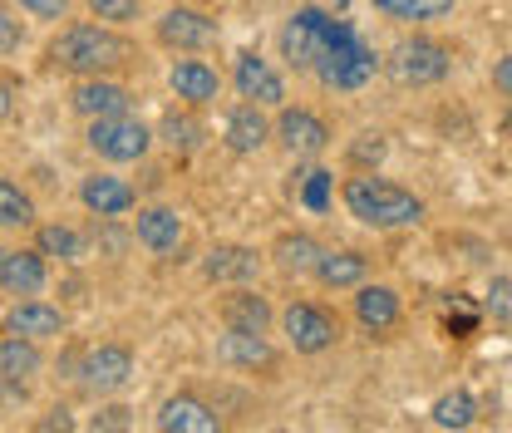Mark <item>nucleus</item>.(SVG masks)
<instances>
[{
	"mask_svg": "<svg viewBox=\"0 0 512 433\" xmlns=\"http://www.w3.org/2000/svg\"><path fill=\"white\" fill-rule=\"evenodd\" d=\"M276 45H281V60L296 74H311L330 94H355L384 69L375 45H365L350 20H340L320 5H296L286 15Z\"/></svg>",
	"mask_w": 512,
	"mask_h": 433,
	"instance_id": "nucleus-1",
	"label": "nucleus"
},
{
	"mask_svg": "<svg viewBox=\"0 0 512 433\" xmlns=\"http://www.w3.org/2000/svg\"><path fill=\"white\" fill-rule=\"evenodd\" d=\"M138 60V45L128 40L119 25H104V20H79V25H64L60 35L50 40V64L69 69V74H114L124 64Z\"/></svg>",
	"mask_w": 512,
	"mask_h": 433,
	"instance_id": "nucleus-2",
	"label": "nucleus"
},
{
	"mask_svg": "<svg viewBox=\"0 0 512 433\" xmlns=\"http://www.w3.org/2000/svg\"><path fill=\"white\" fill-rule=\"evenodd\" d=\"M340 202H345V212H350L360 227H375V232H404V227H419V222H424V212H429V207H424V197H414L409 187L380 178L375 168H365V173L345 178Z\"/></svg>",
	"mask_w": 512,
	"mask_h": 433,
	"instance_id": "nucleus-3",
	"label": "nucleus"
},
{
	"mask_svg": "<svg viewBox=\"0 0 512 433\" xmlns=\"http://www.w3.org/2000/svg\"><path fill=\"white\" fill-rule=\"evenodd\" d=\"M453 55H448L444 40L434 35H409L399 40L389 55H384V74L399 84V89H429V84H444Z\"/></svg>",
	"mask_w": 512,
	"mask_h": 433,
	"instance_id": "nucleus-4",
	"label": "nucleus"
},
{
	"mask_svg": "<svg viewBox=\"0 0 512 433\" xmlns=\"http://www.w3.org/2000/svg\"><path fill=\"white\" fill-rule=\"evenodd\" d=\"M84 143H89V153H99L104 163H143L148 158V148H153V128L143 124V119H133V109L128 114H109V119H89V133H84Z\"/></svg>",
	"mask_w": 512,
	"mask_h": 433,
	"instance_id": "nucleus-5",
	"label": "nucleus"
},
{
	"mask_svg": "<svg viewBox=\"0 0 512 433\" xmlns=\"http://www.w3.org/2000/svg\"><path fill=\"white\" fill-rule=\"evenodd\" d=\"M276 320H281V335L296 355H325L340 340V315L320 301H291Z\"/></svg>",
	"mask_w": 512,
	"mask_h": 433,
	"instance_id": "nucleus-6",
	"label": "nucleus"
},
{
	"mask_svg": "<svg viewBox=\"0 0 512 433\" xmlns=\"http://www.w3.org/2000/svg\"><path fill=\"white\" fill-rule=\"evenodd\" d=\"M153 35H158V45L173 50V55H202V50H212V45L222 40V25H217L207 10H197V5H168V10L158 15Z\"/></svg>",
	"mask_w": 512,
	"mask_h": 433,
	"instance_id": "nucleus-7",
	"label": "nucleus"
},
{
	"mask_svg": "<svg viewBox=\"0 0 512 433\" xmlns=\"http://www.w3.org/2000/svg\"><path fill=\"white\" fill-rule=\"evenodd\" d=\"M133 370H138L133 350L119 345V340H104V345H94V350H84V355H79L74 379H79L89 394H119V389H128Z\"/></svg>",
	"mask_w": 512,
	"mask_h": 433,
	"instance_id": "nucleus-8",
	"label": "nucleus"
},
{
	"mask_svg": "<svg viewBox=\"0 0 512 433\" xmlns=\"http://www.w3.org/2000/svg\"><path fill=\"white\" fill-rule=\"evenodd\" d=\"M133 242L148 251V256H158V261H173V256L183 251V242H188V222H183L178 207H163V202L138 207V217H133Z\"/></svg>",
	"mask_w": 512,
	"mask_h": 433,
	"instance_id": "nucleus-9",
	"label": "nucleus"
},
{
	"mask_svg": "<svg viewBox=\"0 0 512 433\" xmlns=\"http://www.w3.org/2000/svg\"><path fill=\"white\" fill-rule=\"evenodd\" d=\"M276 143L291 153V158H316V153H325L330 148V124L320 119L316 109H306V104H281L276 109Z\"/></svg>",
	"mask_w": 512,
	"mask_h": 433,
	"instance_id": "nucleus-10",
	"label": "nucleus"
},
{
	"mask_svg": "<svg viewBox=\"0 0 512 433\" xmlns=\"http://www.w3.org/2000/svg\"><path fill=\"white\" fill-rule=\"evenodd\" d=\"M232 89H237V99L261 104V109H281L286 104V74L266 55H256V50L237 55V64H232Z\"/></svg>",
	"mask_w": 512,
	"mask_h": 433,
	"instance_id": "nucleus-11",
	"label": "nucleus"
},
{
	"mask_svg": "<svg viewBox=\"0 0 512 433\" xmlns=\"http://www.w3.org/2000/svg\"><path fill=\"white\" fill-rule=\"evenodd\" d=\"M69 109L79 119H109V114H128L133 109V94H128L119 79H109V74H84L69 89Z\"/></svg>",
	"mask_w": 512,
	"mask_h": 433,
	"instance_id": "nucleus-12",
	"label": "nucleus"
},
{
	"mask_svg": "<svg viewBox=\"0 0 512 433\" xmlns=\"http://www.w3.org/2000/svg\"><path fill=\"white\" fill-rule=\"evenodd\" d=\"M153 429L163 433H222V419H217V409L202 399V394H168L163 404H158V414H153Z\"/></svg>",
	"mask_w": 512,
	"mask_h": 433,
	"instance_id": "nucleus-13",
	"label": "nucleus"
},
{
	"mask_svg": "<svg viewBox=\"0 0 512 433\" xmlns=\"http://www.w3.org/2000/svg\"><path fill=\"white\" fill-rule=\"evenodd\" d=\"M271 138H276V124L266 119L261 104H247V99H242V104L222 119V148L237 153V158H256Z\"/></svg>",
	"mask_w": 512,
	"mask_h": 433,
	"instance_id": "nucleus-14",
	"label": "nucleus"
},
{
	"mask_svg": "<svg viewBox=\"0 0 512 433\" xmlns=\"http://www.w3.org/2000/svg\"><path fill=\"white\" fill-rule=\"evenodd\" d=\"M79 202H84V212H94L104 222H119V217H128L138 207V187L119 178V173H89L79 183Z\"/></svg>",
	"mask_w": 512,
	"mask_h": 433,
	"instance_id": "nucleus-15",
	"label": "nucleus"
},
{
	"mask_svg": "<svg viewBox=\"0 0 512 433\" xmlns=\"http://www.w3.org/2000/svg\"><path fill=\"white\" fill-rule=\"evenodd\" d=\"M50 286V256L20 247H0V291L5 296H45Z\"/></svg>",
	"mask_w": 512,
	"mask_h": 433,
	"instance_id": "nucleus-16",
	"label": "nucleus"
},
{
	"mask_svg": "<svg viewBox=\"0 0 512 433\" xmlns=\"http://www.w3.org/2000/svg\"><path fill=\"white\" fill-rule=\"evenodd\" d=\"M256 271H261V251L247 242H217L202 256V276L212 286H252Z\"/></svg>",
	"mask_w": 512,
	"mask_h": 433,
	"instance_id": "nucleus-17",
	"label": "nucleus"
},
{
	"mask_svg": "<svg viewBox=\"0 0 512 433\" xmlns=\"http://www.w3.org/2000/svg\"><path fill=\"white\" fill-rule=\"evenodd\" d=\"M168 89L178 94V104L207 109V104H217V94H222V74L207 60H197V55H183V60L168 64Z\"/></svg>",
	"mask_w": 512,
	"mask_h": 433,
	"instance_id": "nucleus-18",
	"label": "nucleus"
},
{
	"mask_svg": "<svg viewBox=\"0 0 512 433\" xmlns=\"http://www.w3.org/2000/svg\"><path fill=\"white\" fill-rule=\"evenodd\" d=\"M64 325H69V315L60 306H50V301H40V296H20L5 310V330L25 335V340H60Z\"/></svg>",
	"mask_w": 512,
	"mask_h": 433,
	"instance_id": "nucleus-19",
	"label": "nucleus"
},
{
	"mask_svg": "<svg viewBox=\"0 0 512 433\" xmlns=\"http://www.w3.org/2000/svg\"><path fill=\"white\" fill-rule=\"evenodd\" d=\"M355 320H360L370 335H389V330L404 320L399 291L384 286V281H360V286H355Z\"/></svg>",
	"mask_w": 512,
	"mask_h": 433,
	"instance_id": "nucleus-20",
	"label": "nucleus"
},
{
	"mask_svg": "<svg viewBox=\"0 0 512 433\" xmlns=\"http://www.w3.org/2000/svg\"><path fill=\"white\" fill-rule=\"evenodd\" d=\"M217 360L232 365V370H271L276 365V350L261 330H237L227 325V335L217 340Z\"/></svg>",
	"mask_w": 512,
	"mask_h": 433,
	"instance_id": "nucleus-21",
	"label": "nucleus"
},
{
	"mask_svg": "<svg viewBox=\"0 0 512 433\" xmlns=\"http://www.w3.org/2000/svg\"><path fill=\"white\" fill-rule=\"evenodd\" d=\"M365 276H370V261L360 251H320L311 266V281L320 291H355Z\"/></svg>",
	"mask_w": 512,
	"mask_h": 433,
	"instance_id": "nucleus-22",
	"label": "nucleus"
},
{
	"mask_svg": "<svg viewBox=\"0 0 512 433\" xmlns=\"http://www.w3.org/2000/svg\"><path fill=\"white\" fill-rule=\"evenodd\" d=\"M45 370V355H40V340H25V335H0V384H30L35 374Z\"/></svg>",
	"mask_w": 512,
	"mask_h": 433,
	"instance_id": "nucleus-23",
	"label": "nucleus"
},
{
	"mask_svg": "<svg viewBox=\"0 0 512 433\" xmlns=\"http://www.w3.org/2000/svg\"><path fill=\"white\" fill-rule=\"evenodd\" d=\"M271 320H276V310H271V301L261 296V291H252V286H237L227 301H222V325H237V330H271Z\"/></svg>",
	"mask_w": 512,
	"mask_h": 433,
	"instance_id": "nucleus-24",
	"label": "nucleus"
},
{
	"mask_svg": "<svg viewBox=\"0 0 512 433\" xmlns=\"http://www.w3.org/2000/svg\"><path fill=\"white\" fill-rule=\"evenodd\" d=\"M153 138H163L173 153H197L202 143H207V128H202V119H197V109H168L163 114V124H158V133Z\"/></svg>",
	"mask_w": 512,
	"mask_h": 433,
	"instance_id": "nucleus-25",
	"label": "nucleus"
},
{
	"mask_svg": "<svg viewBox=\"0 0 512 433\" xmlns=\"http://www.w3.org/2000/svg\"><path fill=\"white\" fill-rule=\"evenodd\" d=\"M473 419H478V394L463 389V384L429 404V424L434 429H473Z\"/></svg>",
	"mask_w": 512,
	"mask_h": 433,
	"instance_id": "nucleus-26",
	"label": "nucleus"
},
{
	"mask_svg": "<svg viewBox=\"0 0 512 433\" xmlns=\"http://www.w3.org/2000/svg\"><path fill=\"white\" fill-rule=\"evenodd\" d=\"M320 242L311 232H286V237H276V247H271V261L286 271V276H311V266H316L320 256Z\"/></svg>",
	"mask_w": 512,
	"mask_h": 433,
	"instance_id": "nucleus-27",
	"label": "nucleus"
},
{
	"mask_svg": "<svg viewBox=\"0 0 512 433\" xmlns=\"http://www.w3.org/2000/svg\"><path fill=\"white\" fill-rule=\"evenodd\" d=\"M35 251L40 256H50V261H64V266H74V261H84V232L79 227H64V222H45L40 232H35Z\"/></svg>",
	"mask_w": 512,
	"mask_h": 433,
	"instance_id": "nucleus-28",
	"label": "nucleus"
},
{
	"mask_svg": "<svg viewBox=\"0 0 512 433\" xmlns=\"http://www.w3.org/2000/svg\"><path fill=\"white\" fill-rule=\"evenodd\" d=\"M35 197L25 192L20 183H10V178H0V232H25V227H35Z\"/></svg>",
	"mask_w": 512,
	"mask_h": 433,
	"instance_id": "nucleus-29",
	"label": "nucleus"
},
{
	"mask_svg": "<svg viewBox=\"0 0 512 433\" xmlns=\"http://www.w3.org/2000/svg\"><path fill=\"white\" fill-rule=\"evenodd\" d=\"M370 5L399 25H429V20H444L458 0H370Z\"/></svg>",
	"mask_w": 512,
	"mask_h": 433,
	"instance_id": "nucleus-30",
	"label": "nucleus"
},
{
	"mask_svg": "<svg viewBox=\"0 0 512 433\" xmlns=\"http://www.w3.org/2000/svg\"><path fill=\"white\" fill-rule=\"evenodd\" d=\"M84 10L94 15V20H104V25H133L138 15H143V0H84Z\"/></svg>",
	"mask_w": 512,
	"mask_h": 433,
	"instance_id": "nucleus-31",
	"label": "nucleus"
},
{
	"mask_svg": "<svg viewBox=\"0 0 512 433\" xmlns=\"http://www.w3.org/2000/svg\"><path fill=\"white\" fill-rule=\"evenodd\" d=\"M330 192H335V173H330V168H316V173H306V183H301V202H306L311 212H325V207H330Z\"/></svg>",
	"mask_w": 512,
	"mask_h": 433,
	"instance_id": "nucleus-32",
	"label": "nucleus"
},
{
	"mask_svg": "<svg viewBox=\"0 0 512 433\" xmlns=\"http://www.w3.org/2000/svg\"><path fill=\"white\" fill-rule=\"evenodd\" d=\"M488 315L493 320H512V276H493V286H488Z\"/></svg>",
	"mask_w": 512,
	"mask_h": 433,
	"instance_id": "nucleus-33",
	"label": "nucleus"
},
{
	"mask_svg": "<svg viewBox=\"0 0 512 433\" xmlns=\"http://www.w3.org/2000/svg\"><path fill=\"white\" fill-rule=\"evenodd\" d=\"M350 158H355V163H365V168H370V163H380L384 158V133H360V138L350 143Z\"/></svg>",
	"mask_w": 512,
	"mask_h": 433,
	"instance_id": "nucleus-34",
	"label": "nucleus"
},
{
	"mask_svg": "<svg viewBox=\"0 0 512 433\" xmlns=\"http://www.w3.org/2000/svg\"><path fill=\"white\" fill-rule=\"evenodd\" d=\"M15 5H20L25 15H35V20H64L74 0H15Z\"/></svg>",
	"mask_w": 512,
	"mask_h": 433,
	"instance_id": "nucleus-35",
	"label": "nucleus"
},
{
	"mask_svg": "<svg viewBox=\"0 0 512 433\" xmlns=\"http://www.w3.org/2000/svg\"><path fill=\"white\" fill-rule=\"evenodd\" d=\"M20 40H25V25L0 5V55H15V50H20Z\"/></svg>",
	"mask_w": 512,
	"mask_h": 433,
	"instance_id": "nucleus-36",
	"label": "nucleus"
},
{
	"mask_svg": "<svg viewBox=\"0 0 512 433\" xmlns=\"http://www.w3.org/2000/svg\"><path fill=\"white\" fill-rule=\"evenodd\" d=\"M493 89H498V94L512 104V55H503V60L493 64Z\"/></svg>",
	"mask_w": 512,
	"mask_h": 433,
	"instance_id": "nucleus-37",
	"label": "nucleus"
},
{
	"mask_svg": "<svg viewBox=\"0 0 512 433\" xmlns=\"http://www.w3.org/2000/svg\"><path fill=\"white\" fill-rule=\"evenodd\" d=\"M94 429H128V409H124V404H114V409H104V414L94 419Z\"/></svg>",
	"mask_w": 512,
	"mask_h": 433,
	"instance_id": "nucleus-38",
	"label": "nucleus"
},
{
	"mask_svg": "<svg viewBox=\"0 0 512 433\" xmlns=\"http://www.w3.org/2000/svg\"><path fill=\"white\" fill-rule=\"evenodd\" d=\"M10 114H15V89L0 79V119H10Z\"/></svg>",
	"mask_w": 512,
	"mask_h": 433,
	"instance_id": "nucleus-39",
	"label": "nucleus"
},
{
	"mask_svg": "<svg viewBox=\"0 0 512 433\" xmlns=\"http://www.w3.org/2000/svg\"><path fill=\"white\" fill-rule=\"evenodd\" d=\"M503 128H508V133H512V109H508V119H503Z\"/></svg>",
	"mask_w": 512,
	"mask_h": 433,
	"instance_id": "nucleus-40",
	"label": "nucleus"
}]
</instances>
